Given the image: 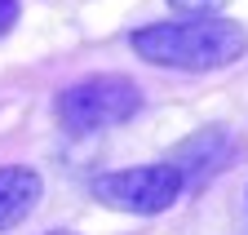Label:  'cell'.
Here are the masks:
<instances>
[{
  "label": "cell",
  "mask_w": 248,
  "mask_h": 235,
  "mask_svg": "<svg viewBox=\"0 0 248 235\" xmlns=\"http://www.w3.org/2000/svg\"><path fill=\"white\" fill-rule=\"evenodd\" d=\"M133 53L151 67L173 71H222L248 53V31L235 18H182L133 31Z\"/></svg>",
  "instance_id": "1"
},
{
  "label": "cell",
  "mask_w": 248,
  "mask_h": 235,
  "mask_svg": "<svg viewBox=\"0 0 248 235\" xmlns=\"http://www.w3.org/2000/svg\"><path fill=\"white\" fill-rule=\"evenodd\" d=\"M138 107H142L138 84L129 76L102 71V76L76 80L71 89H62L58 102H53V115L71 138H89V133H102V129H115L124 120H133Z\"/></svg>",
  "instance_id": "2"
},
{
  "label": "cell",
  "mask_w": 248,
  "mask_h": 235,
  "mask_svg": "<svg viewBox=\"0 0 248 235\" xmlns=\"http://www.w3.org/2000/svg\"><path fill=\"white\" fill-rule=\"evenodd\" d=\"M186 191L182 173L164 160V164H133V169H115V173H98L93 178V200L120 213H164L177 204V195Z\"/></svg>",
  "instance_id": "3"
},
{
  "label": "cell",
  "mask_w": 248,
  "mask_h": 235,
  "mask_svg": "<svg viewBox=\"0 0 248 235\" xmlns=\"http://www.w3.org/2000/svg\"><path fill=\"white\" fill-rule=\"evenodd\" d=\"M226 156H231V138H226V129H200L195 138H186L177 151H173V169L182 173V182L186 187H195V182H204V178H213L217 169L226 164Z\"/></svg>",
  "instance_id": "4"
},
{
  "label": "cell",
  "mask_w": 248,
  "mask_h": 235,
  "mask_svg": "<svg viewBox=\"0 0 248 235\" xmlns=\"http://www.w3.org/2000/svg\"><path fill=\"white\" fill-rule=\"evenodd\" d=\"M40 195H45V182H40L36 169L5 164V169H0V231L22 226L31 213H36Z\"/></svg>",
  "instance_id": "5"
},
{
  "label": "cell",
  "mask_w": 248,
  "mask_h": 235,
  "mask_svg": "<svg viewBox=\"0 0 248 235\" xmlns=\"http://www.w3.org/2000/svg\"><path fill=\"white\" fill-rule=\"evenodd\" d=\"M173 9L191 18H213V9H222V0H173Z\"/></svg>",
  "instance_id": "6"
},
{
  "label": "cell",
  "mask_w": 248,
  "mask_h": 235,
  "mask_svg": "<svg viewBox=\"0 0 248 235\" xmlns=\"http://www.w3.org/2000/svg\"><path fill=\"white\" fill-rule=\"evenodd\" d=\"M18 22V0H0V36Z\"/></svg>",
  "instance_id": "7"
},
{
  "label": "cell",
  "mask_w": 248,
  "mask_h": 235,
  "mask_svg": "<svg viewBox=\"0 0 248 235\" xmlns=\"http://www.w3.org/2000/svg\"><path fill=\"white\" fill-rule=\"evenodd\" d=\"M49 235H76V231H49Z\"/></svg>",
  "instance_id": "8"
}]
</instances>
